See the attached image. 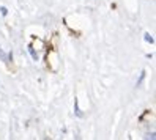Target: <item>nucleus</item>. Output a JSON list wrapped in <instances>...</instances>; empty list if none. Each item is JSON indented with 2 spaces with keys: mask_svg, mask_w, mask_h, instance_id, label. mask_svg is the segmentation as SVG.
I'll return each mask as SVG.
<instances>
[{
  "mask_svg": "<svg viewBox=\"0 0 156 140\" xmlns=\"http://www.w3.org/2000/svg\"><path fill=\"white\" fill-rule=\"evenodd\" d=\"M0 60H2V61H8V54H5V51L2 49V47H0Z\"/></svg>",
  "mask_w": 156,
  "mask_h": 140,
  "instance_id": "7ed1b4c3",
  "label": "nucleus"
},
{
  "mask_svg": "<svg viewBox=\"0 0 156 140\" xmlns=\"http://www.w3.org/2000/svg\"><path fill=\"white\" fill-rule=\"evenodd\" d=\"M147 138H154V134L151 132V134H148V135H147Z\"/></svg>",
  "mask_w": 156,
  "mask_h": 140,
  "instance_id": "0eeeda50",
  "label": "nucleus"
},
{
  "mask_svg": "<svg viewBox=\"0 0 156 140\" xmlns=\"http://www.w3.org/2000/svg\"><path fill=\"white\" fill-rule=\"evenodd\" d=\"M0 13H2V16H6L8 14V10H6L5 6H0Z\"/></svg>",
  "mask_w": 156,
  "mask_h": 140,
  "instance_id": "423d86ee",
  "label": "nucleus"
},
{
  "mask_svg": "<svg viewBox=\"0 0 156 140\" xmlns=\"http://www.w3.org/2000/svg\"><path fill=\"white\" fill-rule=\"evenodd\" d=\"M29 52H30V55H32V58L36 61V60H38V54H36V51L32 47V46H29Z\"/></svg>",
  "mask_w": 156,
  "mask_h": 140,
  "instance_id": "f03ea898",
  "label": "nucleus"
},
{
  "mask_svg": "<svg viewBox=\"0 0 156 140\" xmlns=\"http://www.w3.org/2000/svg\"><path fill=\"white\" fill-rule=\"evenodd\" d=\"M144 38H145V41H147V43H150V44H153V43H154L153 36H151L150 33H145V36H144Z\"/></svg>",
  "mask_w": 156,
  "mask_h": 140,
  "instance_id": "20e7f679",
  "label": "nucleus"
},
{
  "mask_svg": "<svg viewBox=\"0 0 156 140\" xmlns=\"http://www.w3.org/2000/svg\"><path fill=\"white\" fill-rule=\"evenodd\" d=\"M144 77H145V71H142V72H140V77L137 79V82H136V87H139V85H140L142 80H144Z\"/></svg>",
  "mask_w": 156,
  "mask_h": 140,
  "instance_id": "39448f33",
  "label": "nucleus"
},
{
  "mask_svg": "<svg viewBox=\"0 0 156 140\" xmlns=\"http://www.w3.org/2000/svg\"><path fill=\"white\" fill-rule=\"evenodd\" d=\"M74 114H76V117H82V112L79 110V102H77V99H74Z\"/></svg>",
  "mask_w": 156,
  "mask_h": 140,
  "instance_id": "f257e3e1",
  "label": "nucleus"
}]
</instances>
